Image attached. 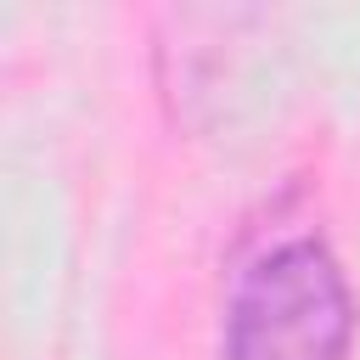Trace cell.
I'll use <instances>...</instances> for the list:
<instances>
[{"label":"cell","mask_w":360,"mask_h":360,"mask_svg":"<svg viewBox=\"0 0 360 360\" xmlns=\"http://www.w3.org/2000/svg\"><path fill=\"white\" fill-rule=\"evenodd\" d=\"M354 292L326 242L292 236L248 264L225 315V360H349Z\"/></svg>","instance_id":"cell-1"}]
</instances>
